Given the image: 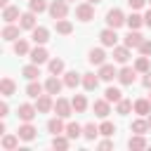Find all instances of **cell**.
<instances>
[{
  "label": "cell",
  "mask_w": 151,
  "mask_h": 151,
  "mask_svg": "<svg viewBox=\"0 0 151 151\" xmlns=\"http://www.w3.org/2000/svg\"><path fill=\"white\" fill-rule=\"evenodd\" d=\"M87 2H90V5H97V2H101V0H87Z\"/></svg>",
  "instance_id": "816d5d0a"
},
{
  "label": "cell",
  "mask_w": 151,
  "mask_h": 151,
  "mask_svg": "<svg viewBox=\"0 0 151 151\" xmlns=\"http://www.w3.org/2000/svg\"><path fill=\"white\" fill-rule=\"evenodd\" d=\"M144 24H146V26H151V9L144 14Z\"/></svg>",
  "instance_id": "681fc988"
},
{
  "label": "cell",
  "mask_w": 151,
  "mask_h": 151,
  "mask_svg": "<svg viewBox=\"0 0 151 151\" xmlns=\"http://www.w3.org/2000/svg\"><path fill=\"white\" fill-rule=\"evenodd\" d=\"M87 59H90V64H94V66H101V64H104V59H106V54H104V50H92Z\"/></svg>",
  "instance_id": "4316f807"
},
{
  "label": "cell",
  "mask_w": 151,
  "mask_h": 151,
  "mask_svg": "<svg viewBox=\"0 0 151 151\" xmlns=\"http://www.w3.org/2000/svg\"><path fill=\"white\" fill-rule=\"evenodd\" d=\"M97 134H99V127H97L94 123H87V125L83 127V137H85V139H94Z\"/></svg>",
  "instance_id": "d590c367"
},
{
  "label": "cell",
  "mask_w": 151,
  "mask_h": 151,
  "mask_svg": "<svg viewBox=\"0 0 151 151\" xmlns=\"http://www.w3.org/2000/svg\"><path fill=\"white\" fill-rule=\"evenodd\" d=\"M116 132V125L113 123H109V120H104L101 125H99V134H104V137H111Z\"/></svg>",
  "instance_id": "f35d334b"
},
{
  "label": "cell",
  "mask_w": 151,
  "mask_h": 151,
  "mask_svg": "<svg viewBox=\"0 0 151 151\" xmlns=\"http://www.w3.org/2000/svg\"><path fill=\"white\" fill-rule=\"evenodd\" d=\"M111 146H113V142H109V139H106V142H101V144H99V149H101V151H106V149H111Z\"/></svg>",
  "instance_id": "7dc6e473"
},
{
  "label": "cell",
  "mask_w": 151,
  "mask_h": 151,
  "mask_svg": "<svg viewBox=\"0 0 151 151\" xmlns=\"http://www.w3.org/2000/svg\"><path fill=\"white\" fill-rule=\"evenodd\" d=\"M76 17H78L80 21H90V19H94V7H92L90 2H83V5L76 7Z\"/></svg>",
  "instance_id": "3957f363"
},
{
  "label": "cell",
  "mask_w": 151,
  "mask_h": 151,
  "mask_svg": "<svg viewBox=\"0 0 151 151\" xmlns=\"http://www.w3.org/2000/svg\"><path fill=\"white\" fill-rule=\"evenodd\" d=\"M104 99H106V101H116V104H118V101L123 99V92H120L118 87H106V92H104Z\"/></svg>",
  "instance_id": "484cf974"
},
{
  "label": "cell",
  "mask_w": 151,
  "mask_h": 151,
  "mask_svg": "<svg viewBox=\"0 0 151 151\" xmlns=\"http://www.w3.org/2000/svg\"><path fill=\"white\" fill-rule=\"evenodd\" d=\"M14 52H17V54H28V42L19 38V40L14 42Z\"/></svg>",
  "instance_id": "7bdbcfd3"
},
{
  "label": "cell",
  "mask_w": 151,
  "mask_h": 151,
  "mask_svg": "<svg viewBox=\"0 0 151 151\" xmlns=\"http://www.w3.org/2000/svg\"><path fill=\"white\" fill-rule=\"evenodd\" d=\"M7 111H9V109H7V101H2V104H0V116L5 118V116H7Z\"/></svg>",
  "instance_id": "bcb514c9"
},
{
  "label": "cell",
  "mask_w": 151,
  "mask_h": 151,
  "mask_svg": "<svg viewBox=\"0 0 151 151\" xmlns=\"http://www.w3.org/2000/svg\"><path fill=\"white\" fill-rule=\"evenodd\" d=\"M99 78H101V80H106V83H109V80H113V78H118L116 66H113V64H101V66H99Z\"/></svg>",
  "instance_id": "52a82bcc"
},
{
  "label": "cell",
  "mask_w": 151,
  "mask_h": 151,
  "mask_svg": "<svg viewBox=\"0 0 151 151\" xmlns=\"http://www.w3.org/2000/svg\"><path fill=\"white\" fill-rule=\"evenodd\" d=\"M144 87H151V71H146L144 76Z\"/></svg>",
  "instance_id": "c3c4849f"
},
{
  "label": "cell",
  "mask_w": 151,
  "mask_h": 151,
  "mask_svg": "<svg viewBox=\"0 0 151 151\" xmlns=\"http://www.w3.org/2000/svg\"><path fill=\"white\" fill-rule=\"evenodd\" d=\"M80 83H83V78H80L76 71H68V73L64 76V85H66V87H78Z\"/></svg>",
  "instance_id": "603a6c76"
},
{
  "label": "cell",
  "mask_w": 151,
  "mask_h": 151,
  "mask_svg": "<svg viewBox=\"0 0 151 151\" xmlns=\"http://www.w3.org/2000/svg\"><path fill=\"white\" fill-rule=\"evenodd\" d=\"M71 104H73V111H78V113H83V111L87 109V99H85L83 94H76V97L71 99Z\"/></svg>",
  "instance_id": "83f0119b"
},
{
  "label": "cell",
  "mask_w": 151,
  "mask_h": 151,
  "mask_svg": "<svg viewBox=\"0 0 151 151\" xmlns=\"http://www.w3.org/2000/svg\"><path fill=\"white\" fill-rule=\"evenodd\" d=\"M0 7H7V0H0Z\"/></svg>",
  "instance_id": "f907efd6"
},
{
  "label": "cell",
  "mask_w": 151,
  "mask_h": 151,
  "mask_svg": "<svg viewBox=\"0 0 151 151\" xmlns=\"http://www.w3.org/2000/svg\"><path fill=\"white\" fill-rule=\"evenodd\" d=\"M130 59V47H113V61L125 64Z\"/></svg>",
  "instance_id": "e0dca14e"
},
{
  "label": "cell",
  "mask_w": 151,
  "mask_h": 151,
  "mask_svg": "<svg viewBox=\"0 0 151 151\" xmlns=\"http://www.w3.org/2000/svg\"><path fill=\"white\" fill-rule=\"evenodd\" d=\"M14 90H17V85H14L12 78H2V80H0V92H2V97L14 94Z\"/></svg>",
  "instance_id": "d6986e66"
},
{
  "label": "cell",
  "mask_w": 151,
  "mask_h": 151,
  "mask_svg": "<svg viewBox=\"0 0 151 151\" xmlns=\"http://www.w3.org/2000/svg\"><path fill=\"white\" fill-rule=\"evenodd\" d=\"M80 134H83V127H80L78 123H68V125H66V137H68V139H78Z\"/></svg>",
  "instance_id": "f1b7e54d"
},
{
  "label": "cell",
  "mask_w": 151,
  "mask_h": 151,
  "mask_svg": "<svg viewBox=\"0 0 151 151\" xmlns=\"http://www.w3.org/2000/svg\"><path fill=\"white\" fill-rule=\"evenodd\" d=\"M61 71H64V61H61V59H52V61H50V73L59 76Z\"/></svg>",
  "instance_id": "b9f144b4"
},
{
  "label": "cell",
  "mask_w": 151,
  "mask_h": 151,
  "mask_svg": "<svg viewBox=\"0 0 151 151\" xmlns=\"http://www.w3.org/2000/svg\"><path fill=\"white\" fill-rule=\"evenodd\" d=\"M134 111L139 116H149L151 113V99H137L134 101Z\"/></svg>",
  "instance_id": "ffe728a7"
},
{
  "label": "cell",
  "mask_w": 151,
  "mask_h": 151,
  "mask_svg": "<svg viewBox=\"0 0 151 151\" xmlns=\"http://www.w3.org/2000/svg\"><path fill=\"white\" fill-rule=\"evenodd\" d=\"M125 21H127V17H125L120 9H111V12L106 14V24H109L111 28H120Z\"/></svg>",
  "instance_id": "7a4b0ae2"
},
{
  "label": "cell",
  "mask_w": 151,
  "mask_h": 151,
  "mask_svg": "<svg viewBox=\"0 0 151 151\" xmlns=\"http://www.w3.org/2000/svg\"><path fill=\"white\" fill-rule=\"evenodd\" d=\"M149 99H151V94H149Z\"/></svg>",
  "instance_id": "db71d44e"
},
{
  "label": "cell",
  "mask_w": 151,
  "mask_h": 151,
  "mask_svg": "<svg viewBox=\"0 0 151 151\" xmlns=\"http://www.w3.org/2000/svg\"><path fill=\"white\" fill-rule=\"evenodd\" d=\"M61 85H64V83H61V80H59L57 76H50V78L45 80V90H47L50 94H59V90H61Z\"/></svg>",
  "instance_id": "4fadbf2b"
},
{
  "label": "cell",
  "mask_w": 151,
  "mask_h": 151,
  "mask_svg": "<svg viewBox=\"0 0 151 151\" xmlns=\"http://www.w3.org/2000/svg\"><path fill=\"white\" fill-rule=\"evenodd\" d=\"M144 38H142V33H137V31H132L130 28V33L125 35V47H139V42H142Z\"/></svg>",
  "instance_id": "9a60e30c"
},
{
  "label": "cell",
  "mask_w": 151,
  "mask_h": 151,
  "mask_svg": "<svg viewBox=\"0 0 151 151\" xmlns=\"http://www.w3.org/2000/svg\"><path fill=\"white\" fill-rule=\"evenodd\" d=\"M149 127H151V113H149Z\"/></svg>",
  "instance_id": "f5cc1de1"
},
{
  "label": "cell",
  "mask_w": 151,
  "mask_h": 151,
  "mask_svg": "<svg viewBox=\"0 0 151 151\" xmlns=\"http://www.w3.org/2000/svg\"><path fill=\"white\" fill-rule=\"evenodd\" d=\"M71 31H73V24H71V21H66V19H57V33L68 35Z\"/></svg>",
  "instance_id": "4dcf8cb0"
},
{
  "label": "cell",
  "mask_w": 151,
  "mask_h": 151,
  "mask_svg": "<svg viewBox=\"0 0 151 151\" xmlns=\"http://www.w3.org/2000/svg\"><path fill=\"white\" fill-rule=\"evenodd\" d=\"M19 28H21V26L7 24V26L2 28V38H5V40H17V38H19Z\"/></svg>",
  "instance_id": "d4e9b609"
},
{
  "label": "cell",
  "mask_w": 151,
  "mask_h": 151,
  "mask_svg": "<svg viewBox=\"0 0 151 151\" xmlns=\"http://www.w3.org/2000/svg\"><path fill=\"white\" fill-rule=\"evenodd\" d=\"M24 78H28V80H35L38 76H40V71H38V64H28V66H24Z\"/></svg>",
  "instance_id": "1f68e13d"
},
{
  "label": "cell",
  "mask_w": 151,
  "mask_h": 151,
  "mask_svg": "<svg viewBox=\"0 0 151 151\" xmlns=\"http://www.w3.org/2000/svg\"><path fill=\"white\" fill-rule=\"evenodd\" d=\"M109 104H111V101H106V99H97L92 109H94V113H97L99 118H106V116L111 113V109H109Z\"/></svg>",
  "instance_id": "5bb4252c"
},
{
  "label": "cell",
  "mask_w": 151,
  "mask_h": 151,
  "mask_svg": "<svg viewBox=\"0 0 151 151\" xmlns=\"http://www.w3.org/2000/svg\"><path fill=\"white\" fill-rule=\"evenodd\" d=\"M125 24H127V26H130L132 31H137V28H139V26L144 24V17H139V14H134V12H132V14L127 17V21H125Z\"/></svg>",
  "instance_id": "e575fe53"
},
{
  "label": "cell",
  "mask_w": 151,
  "mask_h": 151,
  "mask_svg": "<svg viewBox=\"0 0 151 151\" xmlns=\"http://www.w3.org/2000/svg\"><path fill=\"white\" fill-rule=\"evenodd\" d=\"M35 113H38V109L31 106V104H21V106H19V118H21L24 123H31V120L35 118Z\"/></svg>",
  "instance_id": "9c48e42d"
},
{
  "label": "cell",
  "mask_w": 151,
  "mask_h": 151,
  "mask_svg": "<svg viewBox=\"0 0 151 151\" xmlns=\"http://www.w3.org/2000/svg\"><path fill=\"white\" fill-rule=\"evenodd\" d=\"M19 134H5L2 137V149H7V151H12V149H17L19 146Z\"/></svg>",
  "instance_id": "cb8c5ba5"
},
{
  "label": "cell",
  "mask_w": 151,
  "mask_h": 151,
  "mask_svg": "<svg viewBox=\"0 0 151 151\" xmlns=\"http://www.w3.org/2000/svg\"><path fill=\"white\" fill-rule=\"evenodd\" d=\"M54 111H57V116L68 118V116H71V111H73V104H71V101H66V99H57V101H54Z\"/></svg>",
  "instance_id": "5b68a950"
},
{
  "label": "cell",
  "mask_w": 151,
  "mask_h": 151,
  "mask_svg": "<svg viewBox=\"0 0 151 151\" xmlns=\"http://www.w3.org/2000/svg\"><path fill=\"white\" fill-rule=\"evenodd\" d=\"M116 109H118V113H120V116H127V113L132 111V101H130V99H120Z\"/></svg>",
  "instance_id": "74e56055"
},
{
  "label": "cell",
  "mask_w": 151,
  "mask_h": 151,
  "mask_svg": "<svg viewBox=\"0 0 151 151\" xmlns=\"http://www.w3.org/2000/svg\"><path fill=\"white\" fill-rule=\"evenodd\" d=\"M97 85H99V78H97L94 73H85V76H83V87H85L87 92L97 90Z\"/></svg>",
  "instance_id": "ac0fdd59"
},
{
  "label": "cell",
  "mask_w": 151,
  "mask_h": 151,
  "mask_svg": "<svg viewBox=\"0 0 151 151\" xmlns=\"http://www.w3.org/2000/svg\"><path fill=\"white\" fill-rule=\"evenodd\" d=\"M50 14H52L54 21H57V19H64V17L68 14V5H66V0H54V2L50 5Z\"/></svg>",
  "instance_id": "6da1fadb"
},
{
  "label": "cell",
  "mask_w": 151,
  "mask_h": 151,
  "mask_svg": "<svg viewBox=\"0 0 151 151\" xmlns=\"http://www.w3.org/2000/svg\"><path fill=\"white\" fill-rule=\"evenodd\" d=\"M137 50H139L142 54H146V57H149V54H151V40H142Z\"/></svg>",
  "instance_id": "ee69618b"
},
{
  "label": "cell",
  "mask_w": 151,
  "mask_h": 151,
  "mask_svg": "<svg viewBox=\"0 0 151 151\" xmlns=\"http://www.w3.org/2000/svg\"><path fill=\"white\" fill-rule=\"evenodd\" d=\"M52 146H54V149H68V137L54 134V139H52Z\"/></svg>",
  "instance_id": "ab89813d"
},
{
  "label": "cell",
  "mask_w": 151,
  "mask_h": 151,
  "mask_svg": "<svg viewBox=\"0 0 151 151\" xmlns=\"http://www.w3.org/2000/svg\"><path fill=\"white\" fill-rule=\"evenodd\" d=\"M26 94L38 99V97L42 94V85H40V83H35V80H31V83H28V87H26Z\"/></svg>",
  "instance_id": "d6a6232c"
},
{
  "label": "cell",
  "mask_w": 151,
  "mask_h": 151,
  "mask_svg": "<svg viewBox=\"0 0 151 151\" xmlns=\"http://www.w3.org/2000/svg\"><path fill=\"white\" fill-rule=\"evenodd\" d=\"M47 130L52 132V134H61L66 127H64V120H61V116H57V118H52L50 123H47Z\"/></svg>",
  "instance_id": "44dd1931"
},
{
  "label": "cell",
  "mask_w": 151,
  "mask_h": 151,
  "mask_svg": "<svg viewBox=\"0 0 151 151\" xmlns=\"http://www.w3.org/2000/svg\"><path fill=\"white\" fill-rule=\"evenodd\" d=\"M149 2H151V0H149Z\"/></svg>",
  "instance_id": "11a10c76"
},
{
  "label": "cell",
  "mask_w": 151,
  "mask_h": 151,
  "mask_svg": "<svg viewBox=\"0 0 151 151\" xmlns=\"http://www.w3.org/2000/svg\"><path fill=\"white\" fill-rule=\"evenodd\" d=\"M35 109H38V113H47L50 109H54V101H52L50 92H47V94H40V97H38V104H35Z\"/></svg>",
  "instance_id": "ba28073f"
},
{
  "label": "cell",
  "mask_w": 151,
  "mask_h": 151,
  "mask_svg": "<svg viewBox=\"0 0 151 151\" xmlns=\"http://www.w3.org/2000/svg\"><path fill=\"white\" fill-rule=\"evenodd\" d=\"M134 73H137V68L125 66V68H120V71H118V80H120L123 85H132V83H134Z\"/></svg>",
  "instance_id": "30bf717a"
},
{
  "label": "cell",
  "mask_w": 151,
  "mask_h": 151,
  "mask_svg": "<svg viewBox=\"0 0 151 151\" xmlns=\"http://www.w3.org/2000/svg\"><path fill=\"white\" fill-rule=\"evenodd\" d=\"M31 61H33V64H45V61H47V50H45V47L31 50Z\"/></svg>",
  "instance_id": "2e32d148"
},
{
  "label": "cell",
  "mask_w": 151,
  "mask_h": 151,
  "mask_svg": "<svg viewBox=\"0 0 151 151\" xmlns=\"http://www.w3.org/2000/svg\"><path fill=\"white\" fill-rule=\"evenodd\" d=\"M31 38H33V42H35V45H45V42L50 40V31H47L45 26H35Z\"/></svg>",
  "instance_id": "8992f818"
},
{
  "label": "cell",
  "mask_w": 151,
  "mask_h": 151,
  "mask_svg": "<svg viewBox=\"0 0 151 151\" xmlns=\"http://www.w3.org/2000/svg\"><path fill=\"white\" fill-rule=\"evenodd\" d=\"M99 38H101V45L104 47H116V40H118V35H116V28H104L101 33H99Z\"/></svg>",
  "instance_id": "277c9868"
},
{
  "label": "cell",
  "mask_w": 151,
  "mask_h": 151,
  "mask_svg": "<svg viewBox=\"0 0 151 151\" xmlns=\"http://www.w3.org/2000/svg\"><path fill=\"white\" fill-rule=\"evenodd\" d=\"M144 2H146V0H127V5H130L132 9H139V7H144Z\"/></svg>",
  "instance_id": "f6af8a7d"
},
{
  "label": "cell",
  "mask_w": 151,
  "mask_h": 151,
  "mask_svg": "<svg viewBox=\"0 0 151 151\" xmlns=\"http://www.w3.org/2000/svg\"><path fill=\"white\" fill-rule=\"evenodd\" d=\"M127 146H130V149H146V139H144V134H134V137H130Z\"/></svg>",
  "instance_id": "836d02e7"
},
{
  "label": "cell",
  "mask_w": 151,
  "mask_h": 151,
  "mask_svg": "<svg viewBox=\"0 0 151 151\" xmlns=\"http://www.w3.org/2000/svg\"><path fill=\"white\" fill-rule=\"evenodd\" d=\"M134 68H137V71H142V73H146V71H149V57H146V54H144V57H139V59L134 61Z\"/></svg>",
  "instance_id": "60d3db41"
},
{
  "label": "cell",
  "mask_w": 151,
  "mask_h": 151,
  "mask_svg": "<svg viewBox=\"0 0 151 151\" xmlns=\"http://www.w3.org/2000/svg\"><path fill=\"white\" fill-rule=\"evenodd\" d=\"M146 130H151V127H149V120H134V123H132V132H134V134H144Z\"/></svg>",
  "instance_id": "8d00e7d4"
},
{
  "label": "cell",
  "mask_w": 151,
  "mask_h": 151,
  "mask_svg": "<svg viewBox=\"0 0 151 151\" xmlns=\"http://www.w3.org/2000/svg\"><path fill=\"white\" fill-rule=\"evenodd\" d=\"M2 19H5L7 24H12L14 19H21V14H19V7H14V5H7V7H2Z\"/></svg>",
  "instance_id": "8fae6325"
},
{
  "label": "cell",
  "mask_w": 151,
  "mask_h": 151,
  "mask_svg": "<svg viewBox=\"0 0 151 151\" xmlns=\"http://www.w3.org/2000/svg\"><path fill=\"white\" fill-rule=\"evenodd\" d=\"M28 9H31V12H35V14H40V12L50 9V5H47L45 0H28Z\"/></svg>",
  "instance_id": "f546056e"
},
{
  "label": "cell",
  "mask_w": 151,
  "mask_h": 151,
  "mask_svg": "<svg viewBox=\"0 0 151 151\" xmlns=\"http://www.w3.org/2000/svg\"><path fill=\"white\" fill-rule=\"evenodd\" d=\"M17 134H19L21 139H26V142H31V139L35 137V127H33L31 123H24V125L19 127V132H17Z\"/></svg>",
  "instance_id": "7402d4cb"
},
{
  "label": "cell",
  "mask_w": 151,
  "mask_h": 151,
  "mask_svg": "<svg viewBox=\"0 0 151 151\" xmlns=\"http://www.w3.org/2000/svg\"><path fill=\"white\" fill-rule=\"evenodd\" d=\"M19 26H21V28H28V31H33V28H35V12H31V9H28V12H24V14H21V21H19Z\"/></svg>",
  "instance_id": "7c38bea8"
}]
</instances>
